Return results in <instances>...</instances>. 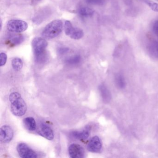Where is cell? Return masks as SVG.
Segmentation results:
<instances>
[{
  "label": "cell",
  "mask_w": 158,
  "mask_h": 158,
  "mask_svg": "<svg viewBox=\"0 0 158 158\" xmlns=\"http://www.w3.org/2000/svg\"><path fill=\"white\" fill-rule=\"evenodd\" d=\"M11 103V111L15 116H22L27 111V104L21 94L18 92H13L9 97Z\"/></svg>",
  "instance_id": "cell-2"
},
{
  "label": "cell",
  "mask_w": 158,
  "mask_h": 158,
  "mask_svg": "<svg viewBox=\"0 0 158 158\" xmlns=\"http://www.w3.org/2000/svg\"><path fill=\"white\" fill-rule=\"evenodd\" d=\"M81 58L80 55H76L68 58L66 60V63L69 64H77L81 61Z\"/></svg>",
  "instance_id": "cell-19"
},
{
  "label": "cell",
  "mask_w": 158,
  "mask_h": 158,
  "mask_svg": "<svg viewBox=\"0 0 158 158\" xmlns=\"http://www.w3.org/2000/svg\"><path fill=\"white\" fill-rule=\"evenodd\" d=\"M78 12L81 17L88 18L93 16L94 11L88 7H83L79 9Z\"/></svg>",
  "instance_id": "cell-12"
},
{
  "label": "cell",
  "mask_w": 158,
  "mask_h": 158,
  "mask_svg": "<svg viewBox=\"0 0 158 158\" xmlns=\"http://www.w3.org/2000/svg\"><path fill=\"white\" fill-rule=\"evenodd\" d=\"M23 40L24 37L22 35H16L10 38L8 41V43H10V45L15 46L23 42Z\"/></svg>",
  "instance_id": "cell-13"
},
{
  "label": "cell",
  "mask_w": 158,
  "mask_h": 158,
  "mask_svg": "<svg viewBox=\"0 0 158 158\" xmlns=\"http://www.w3.org/2000/svg\"><path fill=\"white\" fill-rule=\"evenodd\" d=\"M115 81L118 87L121 89L123 88L124 87L125 85V81L124 79V77L121 75L119 74L117 75L116 77Z\"/></svg>",
  "instance_id": "cell-20"
},
{
  "label": "cell",
  "mask_w": 158,
  "mask_h": 158,
  "mask_svg": "<svg viewBox=\"0 0 158 158\" xmlns=\"http://www.w3.org/2000/svg\"><path fill=\"white\" fill-rule=\"evenodd\" d=\"M99 89L103 101L105 102H109L110 98V95L108 89L103 85L100 86Z\"/></svg>",
  "instance_id": "cell-14"
},
{
  "label": "cell",
  "mask_w": 158,
  "mask_h": 158,
  "mask_svg": "<svg viewBox=\"0 0 158 158\" xmlns=\"http://www.w3.org/2000/svg\"><path fill=\"white\" fill-rule=\"evenodd\" d=\"M63 29V24L61 20H53L46 26L42 32V37L46 40L55 38L60 35Z\"/></svg>",
  "instance_id": "cell-3"
},
{
  "label": "cell",
  "mask_w": 158,
  "mask_h": 158,
  "mask_svg": "<svg viewBox=\"0 0 158 158\" xmlns=\"http://www.w3.org/2000/svg\"><path fill=\"white\" fill-rule=\"evenodd\" d=\"M28 24L26 22L21 20L13 19L7 23V28L10 32L22 33L27 30Z\"/></svg>",
  "instance_id": "cell-4"
},
{
  "label": "cell",
  "mask_w": 158,
  "mask_h": 158,
  "mask_svg": "<svg viewBox=\"0 0 158 158\" xmlns=\"http://www.w3.org/2000/svg\"><path fill=\"white\" fill-rule=\"evenodd\" d=\"M89 127H87L82 131H74L71 133V135L73 137L77 139L85 140L89 136Z\"/></svg>",
  "instance_id": "cell-10"
},
{
  "label": "cell",
  "mask_w": 158,
  "mask_h": 158,
  "mask_svg": "<svg viewBox=\"0 0 158 158\" xmlns=\"http://www.w3.org/2000/svg\"><path fill=\"white\" fill-rule=\"evenodd\" d=\"M13 130L10 127L4 125L2 127L0 131V139L2 143L10 142L13 138Z\"/></svg>",
  "instance_id": "cell-6"
},
{
  "label": "cell",
  "mask_w": 158,
  "mask_h": 158,
  "mask_svg": "<svg viewBox=\"0 0 158 158\" xmlns=\"http://www.w3.org/2000/svg\"><path fill=\"white\" fill-rule=\"evenodd\" d=\"M12 65L15 71H20L23 67V61L20 58H14L12 61Z\"/></svg>",
  "instance_id": "cell-16"
},
{
  "label": "cell",
  "mask_w": 158,
  "mask_h": 158,
  "mask_svg": "<svg viewBox=\"0 0 158 158\" xmlns=\"http://www.w3.org/2000/svg\"><path fill=\"white\" fill-rule=\"evenodd\" d=\"M24 124L29 131H34L36 128V124L35 119L32 117H27L23 120Z\"/></svg>",
  "instance_id": "cell-11"
},
{
  "label": "cell",
  "mask_w": 158,
  "mask_h": 158,
  "mask_svg": "<svg viewBox=\"0 0 158 158\" xmlns=\"http://www.w3.org/2000/svg\"><path fill=\"white\" fill-rule=\"evenodd\" d=\"M7 54L4 52H1V63H0L1 66H2L5 65L6 62H7Z\"/></svg>",
  "instance_id": "cell-22"
},
{
  "label": "cell",
  "mask_w": 158,
  "mask_h": 158,
  "mask_svg": "<svg viewBox=\"0 0 158 158\" xmlns=\"http://www.w3.org/2000/svg\"><path fill=\"white\" fill-rule=\"evenodd\" d=\"M2 21L1 20V30H2Z\"/></svg>",
  "instance_id": "cell-26"
},
{
  "label": "cell",
  "mask_w": 158,
  "mask_h": 158,
  "mask_svg": "<svg viewBox=\"0 0 158 158\" xmlns=\"http://www.w3.org/2000/svg\"><path fill=\"white\" fill-rule=\"evenodd\" d=\"M69 50V49L68 48H59L58 52H59V53H60V54H63L68 52Z\"/></svg>",
  "instance_id": "cell-24"
},
{
  "label": "cell",
  "mask_w": 158,
  "mask_h": 158,
  "mask_svg": "<svg viewBox=\"0 0 158 158\" xmlns=\"http://www.w3.org/2000/svg\"><path fill=\"white\" fill-rule=\"evenodd\" d=\"M145 2L152 11L158 12V3L149 0H145Z\"/></svg>",
  "instance_id": "cell-21"
},
{
  "label": "cell",
  "mask_w": 158,
  "mask_h": 158,
  "mask_svg": "<svg viewBox=\"0 0 158 158\" xmlns=\"http://www.w3.org/2000/svg\"><path fill=\"white\" fill-rule=\"evenodd\" d=\"M102 148L101 139L98 136H95L90 139L87 145V149L92 152H99Z\"/></svg>",
  "instance_id": "cell-8"
},
{
  "label": "cell",
  "mask_w": 158,
  "mask_h": 158,
  "mask_svg": "<svg viewBox=\"0 0 158 158\" xmlns=\"http://www.w3.org/2000/svg\"><path fill=\"white\" fill-rule=\"evenodd\" d=\"M84 35V31L82 29L78 28H75L70 37L75 40L81 39Z\"/></svg>",
  "instance_id": "cell-15"
},
{
  "label": "cell",
  "mask_w": 158,
  "mask_h": 158,
  "mask_svg": "<svg viewBox=\"0 0 158 158\" xmlns=\"http://www.w3.org/2000/svg\"><path fill=\"white\" fill-rule=\"evenodd\" d=\"M69 153L72 158H81L85 157L84 148L77 144H72L69 148Z\"/></svg>",
  "instance_id": "cell-7"
},
{
  "label": "cell",
  "mask_w": 158,
  "mask_h": 158,
  "mask_svg": "<svg viewBox=\"0 0 158 158\" xmlns=\"http://www.w3.org/2000/svg\"><path fill=\"white\" fill-rule=\"evenodd\" d=\"M153 32L155 33V34L158 36V21H157L156 23L153 25Z\"/></svg>",
  "instance_id": "cell-25"
},
{
  "label": "cell",
  "mask_w": 158,
  "mask_h": 158,
  "mask_svg": "<svg viewBox=\"0 0 158 158\" xmlns=\"http://www.w3.org/2000/svg\"><path fill=\"white\" fill-rule=\"evenodd\" d=\"M74 28L75 27H73L71 22L69 21H65L64 24V30L66 35L70 36Z\"/></svg>",
  "instance_id": "cell-17"
},
{
  "label": "cell",
  "mask_w": 158,
  "mask_h": 158,
  "mask_svg": "<svg viewBox=\"0 0 158 158\" xmlns=\"http://www.w3.org/2000/svg\"><path fill=\"white\" fill-rule=\"evenodd\" d=\"M39 134L48 140H52L54 138L53 130L49 126L44 123L40 125Z\"/></svg>",
  "instance_id": "cell-9"
},
{
  "label": "cell",
  "mask_w": 158,
  "mask_h": 158,
  "mask_svg": "<svg viewBox=\"0 0 158 158\" xmlns=\"http://www.w3.org/2000/svg\"><path fill=\"white\" fill-rule=\"evenodd\" d=\"M87 3L93 5H100L102 3V0H86Z\"/></svg>",
  "instance_id": "cell-23"
},
{
  "label": "cell",
  "mask_w": 158,
  "mask_h": 158,
  "mask_svg": "<svg viewBox=\"0 0 158 158\" xmlns=\"http://www.w3.org/2000/svg\"><path fill=\"white\" fill-rule=\"evenodd\" d=\"M32 45L36 61L40 63L46 61L48 56L46 48L48 46L46 39L44 38H35L32 40Z\"/></svg>",
  "instance_id": "cell-1"
},
{
  "label": "cell",
  "mask_w": 158,
  "mask_h": 158,
  "mask_svg": "<svg viewBox=\"0 0 158 158\" xmlns=\"http://www.w3.org/2000/svg\"><path fill=\"white\" fill-rule=\"evenodd\" d=\"M151 55L155 58H158V43L157 42L152 43L149 48Z\"/></svg>",
  "instance_id": "cell-18"
},
{
  "label": "cell",
  "mask_w": 158,
  "mask_h": 158,
  "mask_svg": "<svg viewBox=\"0 0 158 158\" xmlns=\"http://www.w3.org/2000/svg\"><path fill=\"white\" fill-rule=\"evenodd\" d=\"M17 150L21 158H34L38 157L37 154L27 144L24 143L18 144Z\"/></svg>",
  "instance_id": "cell-5"
}]
</instances>
